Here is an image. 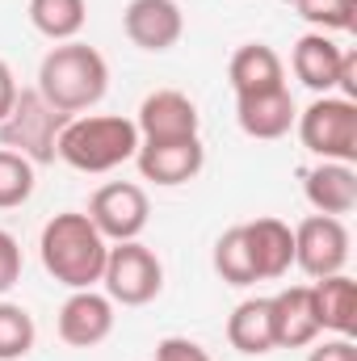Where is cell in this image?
Returning a JSON list of instances; mask_svg holds the SVG:
<instances>
[{
  "instance_id": "6da1fadb",
  "label": "cell",
  "mask_w": 357,
  "mask_h": 361,
  "mask_svg": "<svg viewBox=\"0 0 357 361\" xmlns=\"http://www.w3.org/2000/svg\"><path fill=\"white\" fill-rule=\"evenodd\" d=\"M34 89L51 109H59L68 118L89 114L109 92V63L97 47L80 42V38L55 42L38 63V85Z\"/></svg>"
},
{
  "instance_id": "7a4b0ae2",
  "label": "cell",
  "mask_w": 357,
  "mask_h": 361,
  "mask_svg": "<svg viewBox=\"0 0 357 361\" xmlns=\"http://www.w3.org/2000/svg\"><path fill=\"white\" fill-rule=\"evenodd\" d=\"M38 257H42V269L51 273L59 286L92 290V286H101V269H105L109 244L92 227V219L85 210H63V214H55L42 227Z\"/></svg>"
},
{
  "instance_id": "3957f363",
  "label": "cell",
  "mask_w": 357,
  "mask_h": 361,
  "mask_svg": "<svg viewBox=\"0 0 357 361\" xmlns=\"http://www.w3.org/2000/svg\"><path fill=\"white\" fill-rule=\"evenodd\" d=\"M135 152H139V130H135V118H122V114H76L63 122L55 143V160L89 177L131 164Z\"/></svg>"
},
{
  "instance_id": "277c9868",
  "label": "cell",
  "mask_w": 357,
  "mask_h": 361,
  "mask_svg": "<svg viewBox=\"0 0 357 361\" xmlns=\"http://www.w3.org/2000/svg\"><path fill=\"white\" fill-rule=\"evenodd\" d=\"M294 126L311 156L337 160V164H357V101L324 92L294 118Z\"/></svg>"
},
{
  "instance_id": "5b68a950",
  "label": "cell",
  "mask_w": 357,
  "mask_h": 361,
  "mask_svg": "<svg viewBox=\"0 0 357 361\" xmlns=\"http://www.w3.org/2000/svg\"><path fill=\"white\" fill-rule=\"evenodd\" d=\"M63 122H68V114L51 109V105L38 97V89H21L17 101H13V109H8L4 122H0V147L25 156L34 169H38V164H51Z\"/></svg>"
},
{
  "instance_id": "8992f818",
  "label": "cell",
  "mask_w": 357,
  "mask_h": 361,
  "mask_svg": "<svg viewBox=\"0 0 357 361\" xmlns=\"http://www.w3.org/2000/svg\"><path fill=\"white\" fill-rule=\"evenodd\" d=\"M101 290L114 307H147L164 290V265L139 240L109 244V257L101 269Z\"/></svg>"
},
{
  "instance_id": "52a82bcc",
  "label": "cell",
  "mask_w": 357,
  "mask_h": 361,
  "mask_svg": "<svg viewBox=\"0 0 357 361\" xmlns=\"http://www.w3.org/2000/svg\"><path fill=\"white\" fill-rule=\"evenodd\" d=\"M92 227L105 235V244H126V240H139L147 219H152V202L143 193V185L135 180H109L101 185L97 193L89 197V210Z\"/></svg>"
},
{
  "instance_id": "ba28073f",
  "label": "cell",
  "mask_w": 357,
  "mask_h": 361,
  "mask_svg": "<svg viewBox=\"0 0 357 361\" xmlns=\"http://www.w3.org/2000/svg\"><path fill=\"white\" fill-rule=\"evenodd\" d=\"M294 265L311 281L345 273V265H349V227H345V219L307 214L294 227Z\"/></svg>"
},
{
  "instance_id": "9c48e42d",
  "label": "cell",
  "mask_w": 357,
  "mask_h": 361,
  "mask_svg": "<svg viewBox=\"0 0 357 361\" xmlns=\"http://www.w3.org/2000/svg\"><path fill=\"white\" fill-rule=\"evenodd\" d=\"M135 130H139V143L193 139L202 130V114H198L193 97H185L181 89H156L143 97V105L135 114Z\"/></svg>"
},
{
  "instance_id": "30bf717a",
  "label": "cell",
  "mask_w": 357,
  "mask_h": 361,
  "mask_svg": "<svg viewBox=\"0 0 357 361\" xmlns=\"http://www.w3.org/2000/svg\"><path fill=\"white\" fill-rule=\"evenodd\" d=\"M114 319H118L114 315V302L105 298V290L92 286V290H72L63 298L55 328H59V341L63 345H72V349H97V345L109 341Z\"/></svg>"
},
{
  "instance_id": "8fae6325",
  "label": "cell",
  "mask_w": 357,
  "mask_h": 361,
  "mask_svg": "<svg viewBox=\"0 0 357 361\" xmlns=\"http://www.w3.org/2000/svg\"><path fill=\"white\" fill-rule=\"evenodd\" d=\"M135 164H139V177L152 180V185H164V189L189 185L206 169L202 135H193V139H169V143H139Z\"/></svg>"
},
{
  "instance_id": "7c38bea8",
  "label": "cell",
  "mask_w": 357,
  "mask_h": 361,
  "mask_svg": "<svg viewBox=\"0 0 357 361\" xmlns=\"http://www.w3.org/2000/svg\"><path fill=\"white\" fill-rule=\"evenodd\" d=\"M122 34L152 55L173 51L185 34V13L177 0H131L122 13Z\"/></svg>"
},
{
  "instance_id": "4fadbf2b",
  "label": "cell",
  "mask_w": 357,
  "mask_h": 361,
  "mask_svg": "<svg viewBox=\"0 0 357 361\" xmlns=\"http://www.w3.org/2000/svg\"><path fill=\"white\" fill-rule=\"evenodd\" d=\"M294 118H298V105L290 89H265V92H248V97H236V122L248 139H261V143H273V139H286L294 130Z\"/></svg>"
},
{
  "instance_id": "5bb4252c",
  "label": "cell",
  "mask_w": 357,
  "mask_h": 361,
  "mask_svg": "<svg viewBox=\"0 0 357 361\" xmlns=\"http://www.w3.org/2000/svg\"><path fill=\"white\" fill-rule=\"evenodd\" d=\"M269 315H273V345L277 349H307L324 336L320 319H315V307H311V286L277 290L269 298Z\"/></svg>"
},
{
  "instance_id": "9a60e30c",
  "label": "cell",
  "mask_w": 357,
  "mask_h": 361,
  "mask_svg": "<svg viewBox=\"0 0 357 361\" xmlns=\"http://www.w3.org/2000/svg\"><path fill=\"white\" fill-rule=\"evenodd\" d=\"M303 197L315 214H332L345 219L357 210V169L353 164H337V160H320L315 169L303 173Z\"/></svg>"
},
{
  "instance_id": "2e32d148",
  "label": "cell",
  "mask_w": 357,
  "mask_h": 361,
  "mask_svg": "<svg viewBox=\"0 0 357 361\" xmlns=\"http://www.w3.org/2000/svg\"><path fill=\"white\" fill-rule=\"evenodd\" d=\"M244 235H248L257 281H277V277L290 273V265H294V227L290 223L265 214V219L244 223Z\"/></svg>"
},
{
  "instance_id": "e0dca14e",
  "label": "cell",
  "mask_w": 357,
  "mask_h": 361,
  "mask_svg": "<svg viewBox=\"0 0 357 361\" xmlns=\"http://www.w3.org/2000/svg\"><path fill=\"white\" fill-rule=\"evenodd\" d=\"M341 59H345V51L332 42V34H320V30H307V34L294 42V51H290V68H294V76L315 92V97L337 92Z\"/></svg>"
},
{
  "instance_id": "ac0fdd59",
  "label": "cell",
  "mask_w": 357,
  "mask_h": 361,
  "mask_svg": "<svg viewBox=\"0 0 357 361\" xmlns=\"http://www.w3.org/2000/svg\"><path fill=\"white\" fill-rule=\"evenodd\" d=\"M311 307L320 319V332L353 336L357 332V281L349 273H332L311 281Z\"/></svg>"
},
{
  "instance_id": "d6986e66",
  "label": "cell",
  "mask_w": 357,
  "mask_h": 361,
  "mask_svg": "<svg viewBox=\"0 0 357 361\" xmlns=\"http://www.w3.org/2000/svg\"><path fill=\"white\" fill-rule=\"evenodd\" d=\"M227 80L236 97H248V92H265V89H282L286 85V63L282 55L265 47V42H244L231 63H227Z\"/></svg>"
},
{
  "instance_id": "ffe728a7",
  "label": "cell",
  "mask_w": 357,
  "mask_h": 361,
  "mask_svg": "<svg viewBox=\"0 0 357 361\" xmlns=\"http://www.w3.org/2000/svg\"><path fill=\"white\" fill-rule=\"evenodd\" d=\"M227 345L244 357H265L273 353V315H269V298H244L231 315H227Z\"/></svg>"
},
{
  "instance_id": "44dd1931",
  "label": "cell",
  "mask_w": 357,
  "mask_h": 361,
  "mask_svg": "<svg viewBox=\"0 0 357 361\" xmlns=\"http://www.w3.org/2000/svg\"><path fill=\"white\" fill-rule=\"evenodd\" d=\"M25 13H30V25L42 38L72 42V38H80V30L89 21V0H30Z\"/></svg>"
},
{
  "instance_id": "7402d4cb",
  "label": "cell",
  "mask_w": 357,
  "mask_h": 361,
  "mask_svg": "<svg viewBox=\"0 0 357 361\" xmlns=\"http://www.w3.org/2000/svg\"><path fill=\"white\" fill-rule=\"evenodd\" d=\"M214 273L227 281V286H257V269H253V252H248V235H244V223L240 227H227L219 240H214Z\"/></svg>"
},
{
  "instance_id": "603a6c76",
  "label": "cell",
  "mask_w": 357,
  "mask_h": 361,
  "mask_svg": "<svg viewBox=\"0 0 357 361\" xmlns=\"http://www.w3.org/2000/svg\"><path fill=\"white\" fill-rule=\"evenodd\" d=\"M38 341V324L21 302L0 298V361H21Z\"/></svg>"
},
{
  "instance_id": "cb8c5ba5",
  "label": "cell",
  "mask_w": 357,
  "mask_h": 361,
  "mask_svg": "<svg viewBox=\"0 0 357 361\" xmlns=\"http://www.w3.org/2000/svg\"><path fill=\"white\" fill-rule=\"evenodd\" d=\"M34 197V164L0 147V210H17Z\"/></svg>"
},
{
  "instance_id": "d4e9b609",
  "label": "cell",
  "mask_w": 357,
  "mask_h": 361,
  "mask_svg": "<svg viewBox=\"0 0 357 361\" xmlns=\"http://www.w3.org/2000/svg\"><path fill=\"white\" fill-rule=\"evenodd\" d=\"M290 4L320 34H345V30H353L357 0H290Z\"/></svg>"
},
{
  "instance_id": "484cf974",
  "label": "cell",
  "mask_w": 357,
  "mask_h": 361,
  "mask_svg": "<svg viewBox=\"0 0 357 361\" xmlns=\"http://www.w3.org/2000/svg\"><path fill=\"white\" fill-rule=\"evenodd\" d=\"M21 281V244L13 231L0 227V298Z\"/></svg>"
},
{
  "instance_id": "4316f807",
  "label": "cell",
  "mask_w": 357,
  "mask_h": 361,
  "mask_svg": "<svg viewBox=\"0 0 357 361\" xmlns=\"http://www.w3.org/2000/svg\"><path fill=\"white\" fill-rule=\"evenodd\" d=\"M152 361H214V357L198 341H189V336H164L156 345V357Z\"/></svg>"
},
{
  "instance_id": "83f0119b",
  "label": "cell",
  "mask_w": 357,
  "mask_h": 361,
  "mask_svg": "<svg viewBox=\"0 0 357 361\" xmlns=\"http://www.w3.org/2000/svg\"><path fill=\"white\" fill-rule=\"evenodd\" d=\"M311 353L307 361H357V345L353 336H332V341H315V345H307Z\"/></svg>"
},
{
  "instance_id": "f1b7e54d",
  "label": "cell",
  "mask_w": 357,
  "mask_h": 361,
  "mask_svg": "<svg viewBox=\"0 0 357 361\" xmlns=\"http://www.w3.org/2000/svg\"><path fill=\"white\" fill-rule=\"evenodd\" d=\"M337 97L357 101V51H345V59H341V72H337Z\"/></svg>"
},
{
  "instance_id": "f546056e",
  "label": "cell",
  "mask_w": 357,
  "mask_h": 361,
  "mask_svg": "<svg viewBox=\"0 0 357 361\" xmlns=\"http://www.w3.org/2000/svg\"><path fill=\"white\" fill-rule=\"evenodd\" d=\"M17 92H21V85H17V76H13V68L0 59V122H4V114L13 109V101H17Z\"/></svg>"
}]
</instances>
